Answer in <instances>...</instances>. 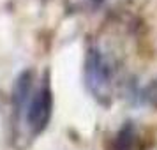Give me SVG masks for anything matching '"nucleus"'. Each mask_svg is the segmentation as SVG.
Returning a JSON list of instances; mask_svg holds the SVG:
<instances>
[{
	"label": "nucleus",
	"mask_w": 157,
	"mask_h": 150,
	"mask_svg": "<svg viewBox=\"0 0 157 150\" xmlns=\"http://www.w3.org/2000/svg\"><path fill=\"white\" fill-rule=\"evenodd\" d=\"M141 99L152 108H157V78H154L148 85L143 87Z\"/></svg>",
	"instance_id": "obj_4"
},
{
	"label": "nucleus",
	"mask_w": 157,
	"mask_h": 150,
	"mask_svg": "<svg viewBox=\"0 0 157 150\" xmlns=\"http://www.w3.org/2000/svg\"><path fill=\"white\" fill-rule=\"evenodd\" d=\"M117 67L111 57L99 44H88L83 62V81L88 94L102 106H109L113 101Z\"/></svg>",
	"instance_id": "obj_1"
},
{
	"label": "nucleus",
	"mask_w": 157,
	"mask_h": 150,
	"mask_svg": "<svg viewBox=\"0 0 157 150\" xmlns=\"http://www.w3.org/2000/svg\"><path fill=\"white\" fill-rule=\"evenodd\" d=\"M53 108H55V97H53V88H51L50 71H44L41 79L34 87L29 102L20 117L30 138H37L48 129L51 117H53Z\"/></svg>",
	"instance_id": "obj_2"
},
{
	"label": "nucleus",
	"mask_w": 157,
	"mask_h": 150,
	"mask_svg": "<svg viewBox=\"0 0 157 150\" xmlns=\"http://www.w3.org/2000/svg\"><path fill=\"white\" fill-rule=\"evenodd\" d=\"M152 136L136 122L127 120L106 140L104 150H148Z\"/></svg>",
	"instance_id": "obj_3"
}]
</instances>
